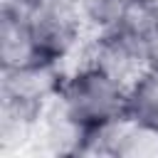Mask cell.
I'll return each instance as SVG.
<instances>
[{
	"label": "cell",
	"instance_id": "8",
	"mask_svg": "<svg viewBox=\"0 0 158 158\" xmlns=\"http://www.w3.org/2000/svg\"><path fill=\"white\" fill-rule=\"evenodd\" d=\"M2 2H12V5H17V7H25V10H30L32 5H37L40 0H2Z\"/></svg>",
	"mask_w": 158,
	"mask_h": 158
},
{
	"label": "cell",
	"instance_id": "5",
	"mask_svg": "<svg viewBox=\"0 0 158 158\" xmlns=\"http://www.w3.org/2000/svg\"><path fill=\"white\" fill-rule=\"evenodd\" d=\"M64 77H67L64 62L52 59V57L37 59L25 67L2 69L0 72V96L42 109V104L62 89Z\"/></svg>",
	"mask_w": 158,
	"mask_h": 158
},
{
	"label": "cell",
	"instance_id": "6",
	"mask_svg": "<svg viewBox=\"0 0 158 158\" xmlns=\"http://www.w3.org/2000/svg\"><path fill=\"white\" fill-rule=\"evenodd\" d=\"M37 59H44V54L37 44L27 10L12 2H2V10H0V64L2 69L25 67Z\"/></svg>",
	"mask_w": 158,
	"mask_h": 158
},
{
	"label": "cell",
	"instance_id": "2",
	"mask_svg": "<svg viewBox=\"0 0 158 158\" xmlns=\"http://www.w3.org/2000/svg\"><path fill=\"white\" fill-rule=\"evenodd\" d=\"M86 64L99 67L128 91L158 67V47L121 27L91 32L86 44Z\"/></svg>",
	"mask_w": 158,
	"mask_h": 158
},
{
	"label": "cell",
	"instance_id": "4",
	"mask_svg": "<svg viewBox=\"0 0 158 158\" xmlns=\"http://www.w3.org/2000/svg\"><path fill=\"white\" fill-rule=\"evenodd\" d=\"M86 126L74 121L64 109L59 91L47 99L37 114L35 131L25 153L30 156H79L86 141Z\"/></svg>",
	"mask_w": 158,
	"mask_h": 158
},
{
	"label": "cell",
	"instance_id": "1",
	"mask_svg": "<svg viewBox=\"0 0 158 158\" xmlns=\"http://www.w3.org/2000/svg\"><path fill=\"white\" fill-rule=\"evenodd\" d=\"M59 99L69 116L86 128L128 114V89L94 64L67 72Z\"/></svg>",
	"mask_w": 158,
	"mask_h": 158
},
{
	"label": "cell",
	"instance_id": "7",
	"mask_svg": "<svg viewBox=\"0 0 158 158\" xmlns=\"http://www.w3.org/2000/svg\"><path fill=\"white\" fill-rule=\"evenodd\" d=\"M131 0H79L81 15L86 20V27L91 32H101L114 27Z\"/></svg>",
	"mask_w": 158,
	"mask_h": 158
},
{
	"label": "cell",
	"instance_id": "3",
	"mask_svg": "<svg viewBox=\"0 0 158 158\" xmlns=\"http://www.w3.org/2000/svg\"><path fill=\"white\" fill-rule=\"evenodd\" d=\"M79 156L158 158V128L138 121L131 114L116 116L86 131V141Z\"/></svg>",
	"mask_w": 158,
	"mask_h": 158
}]
</instances>
